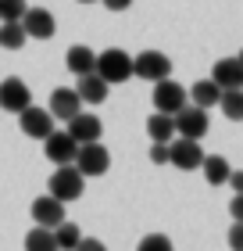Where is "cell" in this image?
Listing matches in <instances>:
<instances>
[{
    "label": "cell",
    "mask_w": 243,
    "mask_h": 251,
    "mask_svg": "<svg viewBox=\"0 0 243 251\" xmlns=\"http://www.w3.org/2000/svg\"><path fill=\"white\" fill-rule=\"evenodd\" d=\"M93 72H97L108 86L129 83V75H133V58H129L125 50H118V47L100 50V54H97V61H93Z\"/></svg>",
    "instance_id": "6da1fadb"
},
{
    "label": "cell",
    "mask_w": 243,
    "mask_h": 251,
    "mask_svg": "<svg viewBox=\"0 0 243 251\" xmlns=\"http://www.w3.org/2000/svg\"><path fill=\"white\" fill-rule=\"evenodd\" d=\"M50 190V198H57V201H79V198H83V190H86V176L83 173H79V169L72 165V162H68V165H57L54 169V176H50V183H47Z\"/></svg>",
    "instance_id": "7a4b0ae2"
},
{
    "label": "cell",
    "mask_w": 243,
    "mask_h": 251,
    "mask_svg": "<svg viewBox=\"0 0 243 251\" xmlns=\"http://www.w3.org/2000/svg\"><path fill=\"white\" fill-rule=\"evenodd\" d=\"M72 165H75L86 179H89V176H104V173L111 169V154H108V147H104L100 140H89V144H79Z\"/></svg>",
    "instance_id": "3957f363"
},
{
    "label": "cell",
    "mask_w": 243,
    "mask_h": 251,
    "mask_svg": "<svg viewBox=\"0 0 243 251\" xmlns=\"http://www.w3.org/2000/svg\"><path fill=\"white\" fill-rule=\"evenodd\" d=\"M204 162V147L200 140H190V136H172L168 140V165L182 169V173H193Z\"/></svg>",
    "instance_id": "277c9868"
},
{
    "label": "cell",
    "mask_w": 243,
    "mask_h": 251,
    "mask_svg": "<svg viewBox=\"0 0 243 251\" xmlns=\"http://www.w3.org/2000/svg\"><path fill=\"white\" fill-rule=\"evenodd\" d=\"M133 75L147 79V83H157V79L172 75V58L161 54V50H140L133 58Z\"/></svg>",
    "instance_id": "5b68a950"
},
{
    "label": "cell",
    "mask_w": 243,
    "mask_h": 251,
    "mask_svg": "<svg viewBox=\"0 0 243 251\" xmlns=\"http://www.w3.org/2000/svg\"><path fill=\"white\" fill-rule=\"evenodd\" d=\"M176 136H190V140H204L207 133V108H197V104H182L176 115Z\"/></svg>",
    "instance_id": "8992f818"
},
{
    "label": "cell",
    "mask_w": 243,
    "mask_h": 251,
    "mask_svg": "<svg viewBox=\"0 0 243 251\" xmlns=\"http://www.w3.org/2000/svg\"><path fill=\"white\" fill-rule=\"evenodd\" d=\"M150 100H154V111L176 115V111L186 104V90H182L176 79H168V75H165V79H157V83H154V97H150Z\"/></svg>",
    "instance_id": "52a82bcc"
},
{
    "label": "cell",
    "mask_w": 243,
    "mask_h": 251,
    "mask_svg": "<svg viewBox=\"0 0 243 251\" xmlns=\"http://www.w3.org/2000/svg\"><path fill=\"white\" fill-rule=\"evenodd\" d=\"M18 22H22V29H25V36H32V40H50L57 32V22H54V15L47 7H25V15Z\"/></svg>",
    "instance_id": "ba28073f"
},
{
    "label": "cell",
    "mask_w": 243,
    "mask_h": 251,
    "mask_svg": "<svg viewBox=\"0 0 243 251\" xmlns=\"http://www.w3.org/2000/svg\"><path fill=\"white\" fill-rule=\"evenodd\" d=\"M18 126H22V133H25V136H32V140H43V136L54 129V115H50L47 108L29 104V108L18 111Z\"/></svg>",
    "instance_id": "9c48e42d"
},
{
    "label": "cell",
    "mask_w": 243,
    "mask_h": 251,
    "mask_svg": "<svg viewBox=\"0 0 243 251\" xmlns=\"http://www.w3.org/2000/svg\"><path fill=\"white\" fill-rule=\"evenodd\" d=\"M100 133H104V122H100V115H93V111H75V115L68 119V136H72L75 144L100 140Z\"/></svg>",
    "instance_id": "30bf717a"
},
{
    "label": "cell",
    "mask_w": 243,
    "mask_h": 251,
    "mask_svg": "<svg viewBox=\"0 0 243 251\" xmlns=\"http://www.w3.org/2000/svg\"><path fill=\"white\" fill-rule=\"evenodd\" d=\"M32 104V90L22 83V79H4L0 83V111H11V115H18L22 108Z\"/></svg>",
    "instance_id": "8fae6325"
},
{
    "label": "cell",
    "mask_w": 243,
    "mask_h": 251,
    "mask_svg": "<svg viewBox=\"0 0 243 251\" xmlns=\"http://www.w3.org/2000/svg\"><path fill=\"white\" fill-rule=\"evenodd\" d=\"M43 144H47V158L54 165H68L75 158V151H79V144L68 136V129H50L43 136Z\"/></svg>",
    "instance_id": "7c38bea8"
},
{
    "label": "cell",
    "mask_w": 243,
    "mask_h": 251,
    "mask_svg": "<svg viewBox=\"0 0 243 251\" xmlns=\"http://www.w3.org/2000/svg\"><path fill=\"white\" fill-rule=\"evenodd\" d=\"M29 215H32V223H36V226H50V230H54V226L65 219V201H57V198H50V194H43V198L32 201Z\"/></svg>",
    "instance_id": "4fadbf2b"
},
{
    "label": "cell",
    "mask_w": 243,
    "mask_h": 251,
    "mask_svg": "<svg viewBox=\"0 0 243 251\" xmlns=\"http://www.w3.org/2000/svg\"><path fill=\"white\" fill-rule=\"evenodd\" d=\"M47 111H50L54 119L68 122L75 111H83V100H79V94H75L72 86H57L54 94H50V108H47Z\"/></svg>",
    "instance_id": "5bb4252c"
},
{
    "label": "cell",
    "mask_w": 243,
    "mask_h": 251,
    "mask_svg": "<svg viewBox=\"0 0 243 251\" xmlns=\"http://www.w3.org/2000/svg\"><path fill=\"white\" fill-rule=\"evenodd\" d=\"M211 79L218 83V90H236V86H243V58H222V61H215Z\"/></svg>",
    "instance_id": "9a60e30c"
},
{
    "label": "cell",
    "mask_w": 243,
    "mask_h": 251,
    "mask_svg": "<svg viewBox=\"0 0 243 251\" xmlns=\"http://www.w3.org/2000/svg\"><path fill=\"white\" fill-rule=\"evenodd\" d=\"M108 83L97 75V72H86V75H79V86H75V94H79V100L83 104H104L108 100Z\"/></svg>",
    "instance_id": "2e32d148"
},
{
    "label": "cell",
    "mask_w": 243,
    "mask_h": 251,
    "mask_svg": "<svg viewBox=\"0 0 243 251\" xmlns=\"http://www.w3.org/2000/svg\"><path fill=\"white\" fill-rule=\"evenodd\" d=\"M218 94H222V90H218L215 79H197V83L190 86V100L197 108H215L218 104Z\"/></svg>",
    "instance_id": "e0dca14e"
},
{
    "label": "cell",
    "mask_w": 243,
    "mask_h": 251,
    "mask_svg": "<svg viewBox=\"0 0 243 251\" xmlns=\"http://www.w3.org/2000/svg\"><path fill=\"white\" fill-rule=\"evenodd\" d=\"M200 169H204V179H207L211 187H222V183H225V176H229V169H233V165H229L222 154H204Z\"/></svg>",
    "instance_id": "ac0fdd59"
},
{
    "label": "cell",
    "mask_w": 243,
    "mask_h": 251,
    "mask_svg": "<svg viewBox=\"0 0 243 251\" xmlns=\"http://www.w3.org/2000/svg\"><path fill=\"white\" fill-rule=\"evenodd\" d=\"M147 133H150V140L168 144L172 136H176V122H172V115H165V111H154V115L147 119Z\"/></svg>",
    "instance_id": "d6986e66"
},
{
    "label": "cell",
    "mask_w": 243,
    "mask_h": 251,
    "mask_svg": "<svg viewBox=\"0 0 243 251\" xmlns=\"http://www.w3.org/2000/svg\"><path fill=\"white\" fill-rule=\"evenodd\" d=\"M93 61H97V54L89 50V47H72L65 54V65H68V72H75V75H86V72H93Z\"/></svg>",
    "instance_id": "ffe728a7"
},
{
    "label": "cell",
    "mask_w": 243,
    "mask_h": 251,
    "mask_svg": "<svg viewBox=\"0 0 243 251\" xmlns=\"http://www.w3.org/2000/svg\"><path fill=\"white\" fill-rule=\"evenodd\" d=\"M218 108H222L225 119L240 122V119H243V86H236V90H222V94H218Z\"/></svg>",
    "instance_id": "44dd1931"
},
{
    "label": "cell",
    "mask_w": 243,
    "mask_h": 251,
    "mask_svg": "<svg viewBox=\"0 0 243 251\" xmlns=\"http://www.w3.org/2000/svg\"><path fill=\"white\" fill-rule=\"evenodd\" d=\"M25 251H57L54 230L50 226H32V230L25 233Z\"/></svg>",
    "instance_id": "7402d4cb"
},
{
    "label": "cell",
    "mask_w": 243,
    "mask_h": 251,
    "mask_svg": "<svg viewBox=\"0 0 243 251\" xmlns=\"http://www.w3.org/2000/svg\"><path fill=\"white\" fill-rule=\"evenodd\" d=\"M54 241H57V251H72L79 241H83V230H79L75 223H68V219H61L54 226Z\"/></svg>",
    "instance_id": "603a6c76"
},
{
    "label": "cell",
    "mask_w": 243,
    "mask_h": 251,
    "mask_svg": "<svg viewBox=\"0 0 243 251\" xmlns=\"http://www.w3.org/2000/svg\"><path fill=\"white\" fill-rule=\"evenodd\" d=\"M25 29H22V22H4L0 25V47H11V50H22L25 47Z\"/></svg>",
    "instance_id": "cb8c5ba5"
},
{
    "label": "cell",
    "mask_w": 243,
    "mask_h": 251,
    "mask_svg": "<svg viewBox=\"0 0 243 251\" xmlns=\"http://www.w3.org/2000/svg\"><path fill=\"white\" fill-rule=\"evenodd\" d=\"M25 0H0V22H18L25 15Z\"/></svg>",
    "instance_id": "d4e9b609"
},
{
    "label": "cell",
    "mask_w": 243,
    "mask_h": 251,
    "mask_svg": "<svg viewBox=\"0 0 243 251\" xmlns=\"http://www.w3.org/2000/svg\"><path fill=\"white\" fill-rule=\"evenodd\" d=\"M136 251H176V248H172V241H168L165 233H147Z\"/></svg>",
    "instance_id": "484cf974"
},
{
    "label": "cell",
    "mask_w": 243,
    "mask_h": 251,
    "mask_svg": "<svg viewBox=\"0 0 243 251\" xmlns=\"http://www.w3.org/2000/svg\"><path fill=\"white\" fill-rule=\"evenodd\" d=\"M150 162L154 165H168V144H161V140L150 144Z\"/></svg>",
    "instance_id": "4316f807"
},
{
    "label": "cell",
    "mask_w": 243,
    "mask_h": 251,
    "mask_svg": "<svg viewBox=\"0 0 243 251\" xmlns=\"http://www.w3.org/2000/svg\"><path fill=\"white\" fill-rule=\"evenodd\" d=\"M229 248H233V251H243V219H236L233 230H229Z\"/></svg>",
    "instance_id": "83f0119b"
},
{
    "label": "cell",
    "mask_w": 243,
    "mask_h": 251,
    "mask_svg": "<svg viewBox=\"0 0 243 251\" xmlns=\"http://www.w3.org/2000/svg\"><path fill=\"white\" fill-rule=\"evenodd\" d=\"M72 251H108V244H100L97 237H83V241H79Z\"/></svg>",
    "instance_id": "f1b7e54d"
},
{
    "label": "cell",
    "mask_w": 243,
    "mask_h": 251,
    "mask_svg": "<svg viewBox=\"0 0 243 251\" xmlns=\"http://www.w3.org/2000/svg\"><path fill=\"white\" fill-rule=\"evenodd\" d=\"M225 183H229V187H233L236 194H243V173H240V169H229V176H225Z\"/></svg>",
    "instance_id": "f546056e"
},
{
    "label": "cell",
    "mask_w": 243,
    "mask_h": 251,
    "mask_svg": "<svg viewBox=\"0 0 243 251\" xmlns=\"http://www.w3.org/2000/svg\"><path fill=\"white\" fill-rule=\"evenodd\" d=\"M100 4L108 7V11H129V7H133V0H100Z\"/></svg>",
    "instance_id": "4dcf8cb0"
},
{
    "label": "cell",
    "mask_w": 243,
    "mask_h": 251,
    "mask_svg": "<svg viewBox=\"0 0 243 251\" xmlns=\"http://www.w3.org/2000/svg\"><path fill=\"white\" fill-rule=\"evenodd\" d=\"M229 212H233V219H243V198H240V194L233 198V204H229Z\"/></svg>",
    "instance_id": "1f68e13d"
},
{
    "label": "cell",
    "mask_w": 243,
    "mask_h": 251,
    "mask_svg": "<svg viewBox=\"0 0 243 251\" xmlns=\"http://www.w3.org/2000/svg\"><path fill=\"white\" fill-rule=\"evenodd\" d=\"M75 4H97V0H75Z\"/></svg>",
    "instance_id": "d6a6232c"
}]
</instances>
